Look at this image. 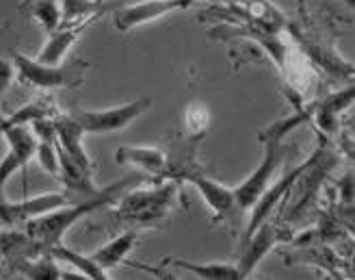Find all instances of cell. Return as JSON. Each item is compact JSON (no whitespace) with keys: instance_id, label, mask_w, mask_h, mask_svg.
I'll return each mask as SVG.
<instances>
[{"instance_id":"ac0fdd59","label":"cell","mask_w":355,"mask_h":280,"mask_svg":"<svg viewBox=\"0 0 355 280\" xmlns=\"http://www.w3.org/2000/svg\"><path fill=\"white\" fill-rule=\"evenodd\" d=\"M26 278H61V270L57 267V258H52L48 252L37 261V263H33L28 270H26Z\"/></svg>"},{"instance_id":"2e32d148","label":"cell","mask_w":355,"mask_h":280,"mask_svg":"<svg viewBox=\"0 0 355 280\" xmlns=\"http://www.w3.org/2000/svg\"><path fill=\"white\" fill-rule=\"evenodd\" d=\"M61 22H80L104 13V0H59Z\"/></svg>"},{"instance_id":"e0dca14e","label":"cell","mask_w":355,"mask_h":280,"mask_svg":"<svg viewBox=\"0 0 355 280\" xmlns=\"http://www.w3.org/2000/svg\"><path fill=\"white\" fill-rule=\"evenodd\" d=\"M31 13L46 33H52L61 24V7L59 0H35L31 3Z\"/></svg>"},{"instance_id":"4fadbf2b","label":"cell","mask_w":355,"mask_h":280,"mask_svg":"<svg viewBox=\"0 0 355 280\" xmlns=\"http://www.w3.org/2000/svg\"><path fill=\"white\" fill-rule=\"evenodd\" d=\"M135 241H137V233L126 231V233L113 237L111 241H106L100 250H96L94 254H89V256H92L102 270L109 272L111 267L123 263V258H126L130 254V250L135 248Z\"/></svg>"},{"instance_id":"30bf717a","label":"cell","mask_w":355,"mask_h":280,"mask_svg":"<svg viewBox=\"0 0 355 280\" xmlns=\"http://www.w3.org/2000/svg\"><path fill=\"white\" fill-rule=\"evenodd\" d=\"M277 241H279V233L273 224H260L254 233L247 235L245 246H243V254L236 263L241 276L243 278L250 276L256 270V265L262 261V256L269 254Z\"/></svg>"},{"instance_id":"9c48e42d","label":"cell","mask_w":355,"mask_h":280,"mask_svg":"<svg viewBox=\"0 0 355 280\" xmlns=\"http://www.w3.org/2000/svg\"><path fill=\"white\" fill-rule=\"evenodd\" d=\"M98 17H89V20H80V22H61L55 31L48 33V42L44 44L37 61L42 63H50V65H59L63 61V57L67 55V50L76 44V40L80 38V33L92 26Z\"/></svg>"},{"instance_id":"8992f818","label":"cell","mask_w":355,"mask_h":280,"mask_svg":"<svg viewBox=\"0 0 355 280\" xmlns=\"http://www.w3.org/2000/svg\"><path fill=\"white\" fill-rule=\"evenodd\" d=\"M0 137H5L9 146L5 159L0 161V191L17 170H26L31 159L37 152V137L28 124H5L0 122Z\"/></svg>"},{"instance_id":"ffe728a7","label":"cell","mask_w":355,"mask_h":280,"mask_svg":"<svg viewBox=\"0 0 355 280\" xmlns=\"http://www.w3.org/2000/svg\"><path fill=\"white\" fill-rule=\"evenodd\" d=\"M31 3H35V0H22V7H31Z\"/></svg>"},{"instance_id":"5b68a950","label":"cell","mask_w":355,"mask_h":280,"mask_svg":"<svg viewBox=\"0 0 355 280\" xmlns=\"http://www.w3.org/2000/svg\"><path fill=\"white\" fill-rule=\"evenodd\" d=\"M152 109V98L144 96L137 98L132 102L119 104V107L111 109H102V111H78L74 117L85 131V135H106V133H115L126 129L128 124L144 113Z\"/></svg>"},{"instance_id":"d6986e66","label":"cell","mask_w":355,"mask_h":280,"mask_svg":"<svg viewBox=\"0 0 355 280\" xmlns=\"http://www.w3.org/2000/svg\"><path fill=\"white\" fill-rule=\"evenodd\" d=\"M11 81H13V65L5 59H0V98L7 92Z\"/></svg>"},{"instance_id":"7a4b0ae2","label":"cell","mask_w":355,"mask_h":280,"mask_svg":"<svg viewBox=\"0 0 355 280\" xmlns=\"http://www.w3.org/2000/svg\"><path fill=\"white\" fill-rule=\"evenodd\" d=\"M178 191L180 189H178L175 183H165L154 189L130 191L117 204V217L144 226L161 224L169 217L171 206L175 204L178 198Z\"/></svg>"},{"instance_id":"5bb4252c","label":"cell","mask_w":355,"mask_h":280,"mask_svg":"<svg viewBox=\"0 0 355 280\" xmlns=\"http://www.w3.org/2000/svg\"><path fill=\"white\" fill-rule=\"evenodd\" d=\"M46 252H48L52 258L63 261V263L72 265L74 272H78L83 278H94V280H106V278H109V276H106V270H102L92 256H85V254H78V252L69 250V248H63L61 243H57V246L48 248Z\"/></svg>"},{"instance_id":"277c9868","label":"cell","mask_w":355,"mask_h":280,"mask_svg":"<svg viewBox=\"0 0 355 280\" xmlns=\"http://www.w3.org/2000/svg\"><path fill=\"white\" fill-rule=\"evenodd\" d=\"M262 144H264V156L258 170L234 189V198L241 211H250L256 204V200L271 187V181L282 165L284 152H286V148L282 146V139H266Z\"/></svg>"},{"instance_id":"8fae6325","label":"cell","mask_w":355,"mask_h":280,"mask_svg":"<svg viewBox=\"0 0 355 280\" xmlns=\"http://www.w3.org/2000/svg\"><path fill=\"white\" fill-rule=\"evenodd\" d=\"M55 122V131H57V144L61 146V150L69 156L72 161H76L78 165L83 167H92V161H89V156L85 152V146H83V137H85V131L80 129V124L76 122L74 115H61L57 113L52 117Z\"/></svg>"},{"instance_id":"ba28073f","label":"cell","mask_w":355,"mask_h":280,"mask_svg":"<svg viewBox=\"0 0 355 280\" xmlns=\"http://www.w3.org/2000/svg\"><path fill=\"white\" fill-rule=\"evenodd\" d=\"M184 179L198 187V191L204 196L206 204L210 206V211L215 213L217 220H234L236 211H241L234 198V189H230L208 176H202V174H184Z\"/></svg>"},{"instance_id":"52a82bcc","label":"cell","mask_w":355,"mask_h":280,"mask_svg":"<svg viewBox=\"0 0 355 280\" xmlns=\"http://www.w3.org/2000/svg\"><path fill=\"white\" fill-rule=\"evenodd\" d=\"M200 3V0H141V3L123 5L115 11V28L119 33H128L137 26H144L148 22H154L158 17L169 15L173 11L189 9L191 5Z\"/></svg>"},{"instance_id":"6da1fadb","label":"cell","mask_w":355,"mask_h":280,"mask_svg":"<svg viewBox=\"0 0 355 280\" xmlns=\"http://www.w3.org/2000/svg\"><path fill=\"white\" fill-rule=\"evenodd\" d=\"M130 181L123 179L119 181L117 185H111L102 189V194L98 196H92V198H83V202L78 204H72V206H59V208H52V211L44 213V215H37L28 220L24 226H26V237L28 241H33L35 246L42 248L44 252L52 246H57L61 243V239L65 237V233L72 229V226L83 220L85 215H89L92 211H96L98 206H104V204H111L115 200V194L117 189L126 187Z\"/></svg>"},{"instance_id":"3957f363","label":"cell","mask_w":355,"mask_h":280,"mask_svg":"<svg viewBox=\"0 0 355 280\" xmlns=\"http://www.w3.org/2000/svg\"><path fill=\"white\" fill-rule=\"evenodd\" d=\"M13 72L17 74V81L37 90H57V87H76L83 81L85 65H50L42 63L37 59H31L22 52L13 55Z\"/></svg>"},{"instance_id":"44dd1931","label":"cell","mask_w":355,"mask_h":280,"mask_svg":"<svg viewBox=\"0 0 355 280\" xmlns=\"http://www.w3.org/2000/svg\"><path fill=\"white\" fill-rule=\"evenodd\" d=\"M5 258V250H0V261H3Z\"/></svg>"},{"instance_id":"9a60e30c","label":"cell","mask_w":355,"mask_h":280,"mask_svg":"<svg viewBox=\"0 0 355 280\" xmlns=\"http://www.w3.org/2000/svg\"><path fill=\"white\" fill-rule=\"evenodd\" d=\"M173 267L191 272L198 278H206V280H241V272L234 263H189V261L182 258H171L167 261Z\"/></svg>"},{"instance_id":"7c38bea8","label":"cell","mask_w":355,"mask_h":280,"mask_svg":"<svg viewBox=\"0 0 355 280\" xmlns=\"http://www.w3.org/2000/svg\"><path fill=\"white\" fill-rule=\"evenodd\" d=\"M115 163L135 165L150 174H161L167 167V154L150 146H121L115 150Z\"/></svg>"}]
</instances>
